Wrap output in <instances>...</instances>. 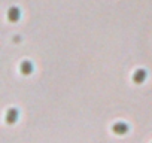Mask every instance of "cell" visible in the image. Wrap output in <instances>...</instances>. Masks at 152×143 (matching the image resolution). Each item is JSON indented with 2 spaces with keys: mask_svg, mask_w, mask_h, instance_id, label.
<instances>
[{
  "mask_svg": "<svg viewBox=\"0 0 152 143\" xmlns=\"http://www.w3.org/2000/svg\"><path fill=\"white\" fill-rule=\"evenodd\" d=\"M112 130H113L115 134H125V133L128 131V125H127L125 122L119 121V122H115V124H113Z\"/></svg>",
  "mask_w": 152,
  "mask_h": 143,
  "instance_id": "6da1fadb",
  "label": "cell"
},
{
  "mask_svg": "<svg viewBox=\"0 0 152 143\" xmlns=\"http://www.w3.org/2000/svg\"><path fill=\"white\" fill-rule=\"evenodd\" d=\"M145 79H146V70L145 69H137L134 72V75H133V81L136 84H142Z\"/></svg>",
  "mask_w": 152,
  "mask_h": 143,
  "instance_id": "7a4b0ae2",
  "label": "cell"
},
{
  "mask_svg": "<svg viewBox=\"0 0 152 143\" xmlns=\"http://www.w3.org/2000/svg\"><path fill=\"white\" fill-rule=\"evenodd\" d=\"M20 70H21V73L23 75H30L31 72H33V63L28 61V60H24L20 66Z\"/></svg>",
  "mask_w": 152,
  "mask_h": 143,
  "instance_id": "3957f363",
  "label": "cell"
},
{
  "mask_svg": "<svg viewBox=\"0 0 152 143\" xmlns=\"http://www.w3.org/2000/svg\"><path fill=\"white\" fill-rule=\"evenodd\" d=\"M18 110L15 109V107H12V109H9L8 112H6V122L8 124H14V122H17V119H18Z\"/></svg>",
  "mask_w": 152,
  "mask_h": 143,
  "instance_id": "277c9868",
  "label": "cell"
},
{
  "mask_svg": "<svg viewBox=\"0 0 152 143\" xmlns=\"http://www.w3.org/2000/svg\"><path fill=\"white\" fill-rule=\"evenodd\" d=\"M8 18H9V21H12V23L20 21V18H21V12H20V9H18V8H11L9 12H8Z\"/></svg>",
  "mask_w": 152,
  "mask_h": 143,
  "instance_id": "5b68a950",
  "label": "cell"
}]
</instances>
